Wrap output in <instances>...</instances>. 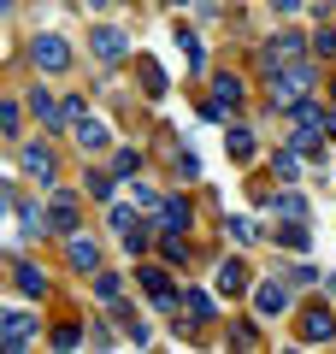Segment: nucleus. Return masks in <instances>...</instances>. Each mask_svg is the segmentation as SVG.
Listing matches in <instances>:
<instances>
[{
    "label": "nucleus",
    "mask_w": 336,
    "mask_h": 354,
    "mask_svg": "<svg viewBox=\"0 0 336 354\" xmlns=\"http://www.w3.org/2000/svg\"><path fill=\"white\" fill-rule=\"evenodd\" d=\"M307 88H312V65H289V71L272 77V101L277 106H301V101H307Z\"/></svg>",
    "instance_id": "nucleus-1"
},
{
    "label": "nucleus",
    "mask_w": 336,
    "mask_h": 354,
    "mask_svg": "<svg viewBox=\"0 0 336 354\" xmlns=\"http://www.w3.org/2000/svg\"><path fill=\"white\" fill-rule=\"evenodd\" d=\"M30 59H36L41 71H65V65H71V41L53 36V30H41V36H30Z\"/></svg>",
    "instance_id": "nucleus-2"
},
{
    "label": "nucleus",
    "mask_w": 336,
    "mask_h": 354,
    "mask_svg": "<svg viewBox=\"0 0 336 354\" xmlns=\"http://www.w3.org/2000/svg\"><path fill=\"white\" fill-rule=\"evenodd\" d=\"M289 118H295L289 142H295L301 153H312V148H319V130H324V118H330V113H319V106H307V101H301V106H289Z\"/></svg>",
    "instance_id": "nucleus-3"
},
{
    "label": "nucleus",
    "mask_w": 336,
    "mask_h": 354,
    "mask_svg": "<svg viewBox=\"0 0 336 354\" xmlns=\"http://www.w3.org/2000/svg\"><path fill=\"white\" fill-rule=\"evenodd\" d=\"M18 160H24V171H30V177H41V183L53 189V177H59V160H53V148H41V142H30V148L18 153Z\"/></svg>",
    "instance_id": "nucleus-4"
},
{
    "label": "nucleus",
    "mask_w": 336,
    "mask_h": 354,
    "mask_svg": "<svg viewBox=\"0 0 336 354\" xmlns=\"http://www.w3.org/2000/svg\"><path fill=\"white\" fill-rule=\"evenodd\" d=\"M295 330H301V342H330L336 337V319H330V307H307Z\"/></svg>",
    "instance_id": "nucleus-5"
},
{
    "label": "nucleus",
    "mask_w": 336,
    "mask_h": 354,
    "mask_svg": "<svg viewBox=\"0 0 336 354\" xmlns=\"http://www.w3.org/2000/svg\"><path fill=\"white\" fill-rule=\"evenodd\" d=\"M0 337H6V348H24V342L36 337V313H30V307H6V330H0Z\"/></svg>",
    "instance_id": "nucleus-6"
},
{
    "label": "nucleus",
    "mask_w": 336,
    "mask_h": 354,
    "mask_svg": "<svg viewBox=\"0 0 336 354\" xmlns=\"http://www.w3.org/2000/svg\"><path fill=\"white\" fill-rule=\"evenodd\" d=\"M77 148H88V153H100V148H112V130L100 124V118H77Z\"/></svg>",
    "instance_id": "nucleus-7"
},
{
    "label": "nucleus",
    "mask_w": 336,
    "mask_h": 354,
    "mask_svg": "<svg viewBox=\"0 0 336 354\" xmlns=\"http://www.w3.org/2000/svg\"><path fill=\"white\" fill-rule=\"evenodd\" d=\"M254 307H260L265 319H272V313H283V307H289V283H283V278L260 283V290H254Z\"/></svg>",
    "instance_id": "nucleus-8"
},
{
    "label": "nucleus",
    "mask_w": 336,
    "mask_h": 354,
    "mask_svg": "<svg viewBox=\"0 0 336 354\" xmlns=\"http://www.w3.org/2000/svg\"><path fill=\"white\" fill-rule=\"evenodd\" d=\"M65 254H71V266H77V272H88V278L100 272V248L88 236H71V242H65Z\"/></svg>",
    "instance_id": "nucleus-9"
},
{
    "label": "nucleus",
    "mask_w": 336,
    "mask_h": 354,
    "mask_svg": "<svg viewBox=\"0 0 336 354\" xmlns=\"http://www.w3.org/2000/svg\"><path fill=\"white\" fill-rule=\"evenodd\" d=\"M48 218H53L59 236H71V230H77V201H71V195H48Z\"/></svg>",
    "instance_id": "nucleus-10"
},
{
    "label": "nucleus",
    "mask_w": 336,
    "mask_h": 354,
    "mask_svg": "<svg viewBox=\"0 0 336 354\" xmlns=\"http://www.w3.org/2000/svg\"><path fill=\"white\" fill-rule=\"evenodd\" d=\"M248 290V260H224L218 266V295H242Z\"/></svg>",
    "instance_id": "nucleus-11"
},
{
    "label": "nucleus",
    "mask_w": 336,
    "mask_h": 354,
    "mask_svg": "<svg viewBox=\"0 0 336 354\" xmlns=\"http://www.w3.org/2000/svg\"><path fill=\"white\" fill-rule=\"evenodd\" d=\"M295 53H301V36H295V30H283V36L265 41V65H272V71H277L283 59H295Z\"/></svg>",
    "instance_id": "nucleus-12"
},
{
    "label": "nucleus",
    "mask_w": 336,
    "mask_h": 354,
    "mask_svg": "<svg viewBox=\"0 0 336 354\" xmlns=\"http://www.w3.org/2000/svg\"><path fill=\"white\" fill-rule=\"evenodd\" d=\"M95 59H124V30L100 24V30H95Z\"/></svg>",
    "instance_id": "nucleus-13"
},
{
    "label": "nucleus",
    "mask_w": 336,
    "mask_h": 354,
    "mask_svg": "<svg viewBox=\"0 0 336 354\" xmlns=\"http://www.w3.org/2000/svg\"><path fill=\"white\" fill-rule=\"evenodd\" d=\"M160 230H189V201H183V195L160 201Z\"/></svg>",
    "instance_id": "nucleus-14"
},
{
    "label": "nucleus",
    "mask_w": 336,
    "mask_h": 354,
    "mask_svg": "<svg viewBox=\"0 0 336 354\" xmlns=\"http://www.w3.org/2000/svg\"><path fill=\"white\" fill-rule=\"evenodd\" d=\"M136 278L153 290V301H160V307H177V295H171V283H165V272H160V266H142Z\"/></svg>",
    "instance_id": "nucleus-15"
},
{
    "label": "nucleus",
    "mask_w": 336,
    "mask_h": 354,
    "mask_svg": "<svg viewBox=\"0 0 336 354\" xmlns=\"http://www.w3.org/2000/svg\"><path fill=\"white\" fill-rule=\"evenodd\" d=\"M12 283H18V290H24V295H48V278H41L36 266H24V260L12 266Z\"/></svg>",
    "instance_id": "nucleus-16"
},
{
    "label": "nucleus",
    "mask_w": 336,
    "mask_h": 354,
    "mask_svg": "<svg viewBox=\"0 0 336 354\" xmlns=\"http://www.w3.org/2000/svg\"><path fill=\"white\" fill-rule=\"evenodd\" d=\"M177 48H183V59L195 65V71H200V65H207V48H200V36H195V30H189V24L177 30Z\"/></svg>",
    "instance_id": "nucleus-17"
},
{
    "label": "nucleus",
    "mask_w": 336,
    "mask_h": 354,
    "mask_svg": "<svg viewBox=\"0 0 336 354\" xmlns=\"http://www.w3.org/2000/svg\"><path fill=\"white\" fill-rule=\"evenodd\" d=\"M272 171L283 177V183H295V171H301V148H289V153H277V160H272Z\"/></svg>",
    "instance_id": "nucleus-18"
},
{
    "label": "nucleus",
    "mask_w": 336,
    "mask_h": 354,
    "mask_svg": "<svg viewBox=\"0 0 336 354\" xmlns=\"http://www.w3.org/2000/svg\"><path fill=\"white\" fill-rule=\"evenodd\" d=\"M30 113H36L41 124H59V106H53L48 95H41V88H36V95H30Z\"/></svg>",
    "instance_id": "nucleus-19"
},
{
    "label": "nucleus",
    "mask_w": 336,
    "mask_h": 354,
    "mask_svg": "<svg viewBox=\"0 0 336 354\" xmlns=\"http://www.w3.org/2000/svg\"><path fill=\"white\" fill-rule=\"evenodd\" d=\"M183 307L195 313V325H200V319H212V295H207V290H189V301H183Z\"/></svg>",
    "instance_id": "nucleus-20"
},
{
    "label": "nucleus",
    "mask_w": 336,
    "mask_h": 354,
    "mask_svg": "<svg viewBox=\"0 0 336 354\" xmlns=\"http://www.w3.org/2000/svg\"><path fill=\"white\" fill-rule=\"evenodd\" d=\"M230 160H254V136L248 130H230Z\"/></svg>",
    "instance_id": "nucleus-21"
},
{
    "label": "nucleus",
    "mask_w": 336,
    "mask_h": 354,
    "mask_svg": "<svg viewBox=\"0 0 336 354\" xmlns=\"http://www.w3.org/2000/svg\"><path fill=\"white\" fill-rule=\"evenodd\" d=\"M83 189L95 195V201H106V195H112V177H106V171H88V177H83Z\"/></svg>",
    "instance_id": "nucleus-22"
},
{
    "label": "nucleus",
    "mask_w": 336,
    "mask_h": 354,
    "mask_svg": "<svg viewBox=\"0 0 336 354\" xmlns=\"http://www.w3.org/2000/svg\"><path fill=\"white\" fill-rule=\"evenodd\" d=\"M224 230H230V242H254V218H242V213H230Z\"/></svg>",
    "instance_id": "nucleus-23"
},
{
    "label": "nucleus",
    "mask_w": 336,
    "mask_h": 354,
    "mask_svg": "<svg viewBox=\"0 0 336 354\" xmlns=\"http://www.w3.org/2000/svg\"><path fill=\"white\" fill-rule=\"evenodd\" d=\"M18 124H24V113H18V101H6V106H0V130L18 136Z\"/></svg>",
    "instance_id": "nucleus-24"
},
{
    "label": "nucleus",
    "mask_w": 336,
    "mask_h": 354,
    "mask_svg": "<svg viewBox=\"0 0 336 354\" xmlns=\"http://www.w3.org/2000/svg\"><path fill=\"white\" fill-rule=\"evenodd\" d=\"M277 213L283 218H307V201H301V195H277Z\"/></svg>",
    "instance_id": "nucleus-25"
},
{
    "label": "nucleus",
    "mask_w": 336,
    "mask_h": 354,
    "mask_svg": "<svg viewBox=\"0 0 336 354\" xmlns=\"http://www.w3.org/2000/svg\"><path fill=\"white\" fill-rule=\"evenodd\" d=\"M95 295H100V301H118V278H112V272H100V278H95Z\"/></svg>",
    "instance_id": "nucleus-26"
},
{
    "label": "nucleus",
    "mask_w": 336,
    "mask_h": 354,
    "mask_svg": "<svg viewBox=\"0 0 336 354\" xmlns=\"http://www.w3.org/2000/svg\"><path fill=\"white\" fill-rule=\"evenodd\" d=\"M142 77H148V95H165V71H160V65H153V59L142 65Z\"/></svg>",
    "instance_id": "nucleus-27"
},
{
    "label": "nucleus",
    "mask_w": 336,
    "mask_h": 354,
    "mask_svg": "<svg viewBox=\"0 0 336 354\" xmlns=\"http://www.w3.org/2000/svg\"><path fill=\"white\" fill-rule=\"evenodd\" d=\"M218 101H224V106L242 101V83H236V77H218Z\"/></svg>",
    "instance_id": "nucleus-28"
},
{
    "label": "nucleus",
    "mask_w": 336,
    "mask_h": 354,
    "mask_svg": "<svg viewBox=\"0 0 336 354\" xmlns=\"http://www.w3.org/2000/svg\"><path fill=\"white\" fill-rule=\"evenodd\" d=\"M53 342H59V348H77V342H83V330H77V325H59V330H53Z\"/></svg>",
    "instance_id": "nucleus-29"
},
{
    "label": "nucleus",
    "mask_w": 336,
    "mask_h": 354,
    "mask_svg": "<svg viewBox=\"0 0 336 354\" xmlns=\"http://www.w3.org/2000/svg\"><path fill=\"white\" fill-rule=\"evenodd\" d=\"M112 225H118V236H124V230H136V213H130V207H112Z\"/></svg>",
    "instance_id": "nucleus-30"
},
{
    "label": "nucleus",
    "mask_w": 336,
    "mask_h": 354,
    "mask_svg": "<svg viewBox=\"0 0 336 354\" xmlns=\"http://www.w3.org/2000/svg\"><path fill=\"white\" fill-rule=\"evenodd\" d=\"M295 6H301V0H277V12H295Z\"/></svg>",
    "instance_id": "nucleus-31"
},
{
    "label": "nucleus",
    "mask_w": 336,
    "mask_h": 354,
    "mask_svg": "<svg viewBox=\"0 0 336 354\" xmlns=\"http://www.w3.org/2000/svg\"><path fill=\"white\" fill-rule=\"evenodd\" d=\"M324 130H330V136H336V113H330V118H324Z\"/></svg>",
    "instance_id": "nucleus-32"
},
{
    "label": "nucleus",
    "mask_w": 336,
    "mask_h": 354,
    "mask_svg": "<svg viewBox=\"0 0 336 354\" xmlns=\"http://www.w3.org/2000/svg\"><path fill=\"white\" fill-rule=\"evenodd\" d=\"M165 6H183V0H165Z\"/></svg>",
    "instance_id": "nucleus-33"
},
{
    "label": "nucleus",
    "mask_w": 336,
    "mask_h": 354,
    "mask_svg": "<svg viewBox=\"0 0 336 354\" xmlns=\"http://www.w3.org/2000/svg\"><path fill=\"white\" fill-rule=\"evenodd\" d=\"M88 6H106V0H88Z\"/></svg>",
    "instance_id": "nucleus-34"
}]
</instances>
